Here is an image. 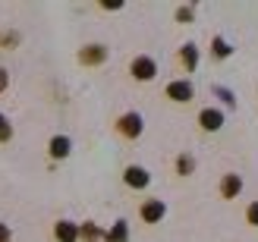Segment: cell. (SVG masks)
<instances>
[{"label": "cell", "mask_w": 258, "mask_h": 242, "mask_svg": "<svg viewBox=\"0 0 258 242\" xmlns=\"http://www.w3.org/2000/svg\"><path fill=\"white\" fill-rule=\"evenodd\" d=\"M199 123H202V129H208V132H217L224 126V113L221 110H214V107H205L199 113Z\"/></svg>", "instance_id": "obj_7"}, {"label": "cell", "mask_w": 258, "mask_h": 242, "mask_svg": "<svg viewBox=\"0 0 258 242\" xmlns=\"http://www.w3.org/2000/svg\"><path fill=\"white\" fill-rule=\"evenodd\" d=\"M13 239V233H10V226L7 223H0V242H10Z\"/></svg>", "instance_id": "obj_22"}, {"label": "cell", "mask_w": 258, "mask_h": 242, "mask_svg": "<svg viewBox=\"0 0 258 242\" xmlns=\"http://www.w3.org/2000/svg\"><path fill=\"white\" fill-rule=\"evenodd\" d=\"M192 16H196V7H189V4L176 10V22H192Z\"/></svg>", "instance_id": "obj_17"}, {"label": "cell", "mask_w": 258, "mask_h": 242, "mask_svg": "<svg viewBox=\"0 0 258 242\" xmlns=\"http://www.w3.org/2000/svg\"><path fill=\"white\" fill-rule=\"evenodd\" d=\"M167 98L176 101V104H186V101H192V82H186V79L170 82V85H167Z\"/></svg>", "instance_id": "obj_4"}, {"label": "cell", "mask_w": 258, "mask_h": 242, "mask_svg": "<svg viewBox=\"0 0 258 242\" xmlns=\"http://www.w3.org/2000/svg\"><path fill=\"white\" fill-rule=\"evenodd\" d=\"M179 60H183V66L192 72L199 66V47L196 44H183V50H179Z\"/></svg>", "instance_id": "obj_11"}, {"label": "cell", "mask_w": 258, "mask_h": 242, "mask_svg": "<svg viewBox=\"0 0 258 242\" xmlns=\"http://www.w3.org/2000/svg\"><path fill=\"white\" fill-rule=\"evenodd\" d=\"M7 85H10V72L0 66V92H7Z\"/></svg>", "instance_id": "obj_20"}, {"label": "cell", "mask_w": 258, "mask_h": 242, "mask_svg": "<svg viewBox=\"0 0 258 242\" xmlns=\"http://www.w3.org/2000/svg\"><path fill=\"white\" fill-rule=\"evenodd\" d=\"M70 148H73V142H70L67 135H54V138H50V157H57V160L67 157Z\"/></svg>", "instance_id": "obj_10"}, {"label": "cell", "mask_w": 258, "mask_h": 242, "mask_svg": "<svg viewBox=\"0 0 258 242\" xmlns=\"http://www.w3.org/2000/svg\"><path fill=\"white\" fill-rule=\"evenodd\" d=\"M13 44H19L16 32H4V35H0V47H13Z\"/></svg>", "instance_id": "obj_18"}, {"label": "cell", "mask_w": 258, "mask_h": 242, "mask_svg": "<svg viewBox=\"0 0 258 242\" xmlns=\"http://www.w3.org/2000/svg\"><path fill=\"white\" fill-rule=\"evenodd\" d=\"M211 54H214V57H221V60L230 57V44L224 41V38H214V41H211Z\"/></svg>", "instance_id": "obj_15"}, {"label": "cell", "mask_w": 258, "mask_h": 242, "mask_svg": "<svg viewBox=\"0 0 258 242\" xmlns=\"http://www.w3.org/2000/svg\"><path fill=\"white\" fill-rule=\"evenodd\" d=\"M104 239H107V242H126V239H129V226H126V220H117V223H113L110 233H107Z\"/></svg>", "instance_id": "obj_12"}, {"label": "cell", "mask_w": 258, "mask_h": 242, "mask_svg": "<svg viewBox=\"0 0 258 242\" xmlns=\"http://www.w3.org/2000/svg\"><path fill=\"white\" fill-rule=\"evenodd\" d=\"M129 72H133L139 82H151V79H154V72H158V63H154L151 57H136V60H133V66H129Z\"/></svg>", "instance_id": "obj_2"}, {"label": "cell", "mask_w": 258, "mask_h": 242, "mask_svg": "<svg viewBox=\"0 0 258 242\" xmlns=\"http://www.w3.org/2000/svg\"><path fill=\"white\" fill-rule=\"evenodd\" d=\"M164 214H167V205L161 198H148L145 205H142V220H145V223H161Z\"/></svg>", "instance_id": "obj_3"}, {"label": "cell", "mask_w": 258, "mask_h": 242, "mask_svg": "<svg viewBox=\"0 0 258 242\" xmlns=\"http://www.w3.org/2000/svg\"><path fill=\"white\" fill-rule=\"evenodd\" d=\"M249 223H252V226H258V201L249 208Z\"/></svg>", "instance_id": "obj_21"}, {"label": "cell", "mask_w": 258, "mask_h": 242, "mask_svg": "<svg viewBox=\"0 0 258 242\" xmlns=\"http://www.w3.org/2000/svg\"><path fill=\"white\" fill-rule=\"evenodd\" d=\"M101 236H104V233H101V230H98V223H92V220L79 226V239H85V242H98Z\"/></svg>", "instance_id": "obj_13"}, {"label": "cell", "mask_w": 258, "mask_h": 242, "mask_svg": "<svg viewBox=\"0 0 258 242\" xmlns=\"http://www.w3.org/2000/svg\"><path fill=\"white\" fill-rule=\"evenodd\" d=\"M117 129H120V135H126V138H139L142 129H145V123H142L139 113H123V117L117 120Z\"/></svg>", "instance_id": "obj_1"}, {"label": "cell", "mask_w": 258, "mask_h": 242, "mask_svg": "<svg viewBox=\"0 0 258 242\" xmlns=\"http://www.w3.org/2000/svg\"><path fill=\"white\" fill-rule=\"evenodd\" d=\"M192 167H196L192 154H179V160H176V173H179V176H189V173H192Z\"/></svg>", "instance_id": "obj_14"}, {"label": "cell", "mask_w": 258, "mask_h": 242, "mask_svg": "<svg viewBox=\"0 0 258 242\" xmlns=\"http://www.w3.org/2000/svg\"><path fill=\"white\" fill-rule=\"evenodd\" d=\"M214 95H221L227 104H233V101H236V98H233V92H230V88H224V85H214Z\"/></svg>", "instance_id": "obj_19"}, {"label": "cell", "mask_w": 258, "mask_h": 242, "mask_svg": "<svg viewBox=\"0 0 258 242\" xmlns=\"http://www.w3.org/2000/svg\"><path fill=\"white\" fill-rule=\"evenodd\" d=\"M54 236H57V242H79V226L73 220H60L54 226Z\"/></svg>", "instance_id": "obj_8"}, {"label": "cell", "mask_w": 258, "mask_h": 242, "mask_svg": "<svg viewBox=\"0 0 258 242\" xmlns=\"http://www.w3.org/2000/svg\"><path fill=\"white\" fill-rule=\"evenodd\" d=\"M239 192H242V180H239L236 173H227L224 183H221V195H224V198H236Z\"/></svg>", "instance_id": "obj_9"}, {"label": "cell", "mask_w": 258, "mask_h": 242, "mask_svg": "<svg viewBox=\"0 0 258 242\" xmlns=\"http://www.w3.org/2000/svg\"><path fill=\"white\" fill-rule=\"evenodd\" d=\"M10 138H13V123L0 113V142H10Z\"/></svg>", "instance_id": "obj_16"}, {"label": "cell", "mask_w": 258, "mask_h": 242, "mask_svg": "<svg viewBox=\"0 0 258 242\" xmlns=\"http://www.w3.org/2000/svg\"><path fill=\"white\" fill-rule=\"evenodd\" d=\"M101 7H104V10H120L123 4H120V0H104V4H101Z\"/></svg>", "instance_id": "obj_23"}, {"label": "cell", "mask_w": 258, "mask_h": 242, "mask_svg": "<svg viewBox=\"0 0 258 242\" xmlns=\"http://www.w3.org/2000/svg\"><path fill=\"white\" fill-rule=\"evenodd\" d=\"M79 60L85 63V66H98V63L107 60V47L104 44H88V47L79 50Z\"/></svg>", "instance_id": "obj_5"}, {"label": "cell", "mask_w": 258, "mask_h": 242, "mask_svg": "<svg viewBox=\"0 0 258 242\" xmlns=\"http://www.w3.org/2000/svg\"><path fill=\"white\" fill-rule=\"evenodd\" d=\"M123 180H126V186H129V189H145V186L151 183V176H148V170H145V167H126Z\"/></svg>", "instance_id": "obj_6"}]
</instances>
